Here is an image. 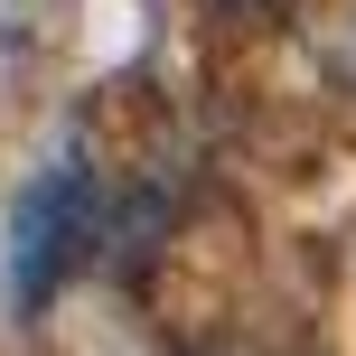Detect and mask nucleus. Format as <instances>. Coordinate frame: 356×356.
<instances>
[{
    "label": "nucleus",
    "instance_id": "obj_1",
    "mask_svg": "<svg viewBox=\"0 0 356 356\" xmlns=\"http://www.w3.org/2000/svg\"><path fill=\"white\" fill-rule=\"evenodd\" d=\"M94 253V160L85 141H56L10 197V234H0V291L10 309H47L66 272Z\"/></svg>",
    "mask_w": 356,
    "mask_h": 356
}]
</instances>
